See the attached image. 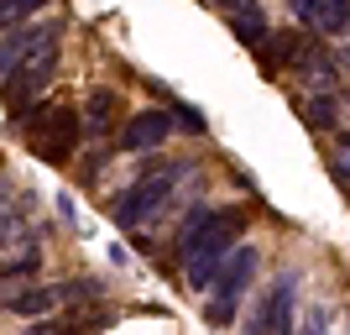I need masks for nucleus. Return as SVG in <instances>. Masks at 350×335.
I'll return each instance as SVG.
<instances>
[{"instance_id": "nucleus-22", "label": "nucleus", "mask_w": 350, "mask_h": 335, "mask_svg": "<svg viewBox=\"0 0 350 335\" xmlns=\"http://www.w3.org/2000/svg\"><path fill=\"white\" fill-rule=\"evenodd\" d=\"M340 69H350V42H345V47H340Z\"/></svg>"}, {"instance_id": "nucleus-5", "label": "nucleus", "mask_w": 350, "mask_h": 335, "mask_svg": "<svg viewBox=\"0 0 350 335\" xmlns=\"http://www.w3.org/2000/svg\"><path fill=\"white\" fill-rule=\"evenodd\" d=\"M314 37H350V0H288Z\"/></svg>"}, {"instance_id": "nucleus-2", "label": "nucleus", "mask_w": 350, "mask_h": 335, "mask_svg": "<svg viewBox=\"0 0 350 335\" xmlns=\"http://www.w3.org/2000/svg\"><path fill=\"white\" fill-rule=\"evenodd\" d=\"M193 162H146V173L136 178V184H126V189L110 199V215H116V225H142V220H152L167 204V194H173V184L183 173H189Z\"/></svg>"}, {"instance_id": "nucleus-16", "label": "nucleus", "mask_w": 350, "mask_h": 335, "mask_svg": "<svg viewBox=\"0 0 350 335\" xmlns=\"http://www.w3.org/2000/svg\"><path fill=\"white\" fill-rule=\"evenodd\" d=\"M209 220H215V210H209V204H199V210H193V215L183 220V225H178V251L189 247V241H193V236H199V231H204Z\"/></svg>"}, {"instance_id": "nucleus-4", "label": "nucleus", "mask_w": 350, "mask_h": 335, "mask_svg": "<svg viewBox=\"0 0 350 335\" xmlns=\"http://www.w3.org/2000/svg\"><path fill=\"white\" fill-rule=\"evenodd\" d=\"M53 69H58V42L37 47V53H31V58L16 69V79L5 84V105H11L16 116H27V105L47 95V84H53Z\"/></svg>"}, {"instance_id": "nucleus-19", "label": "nucleus", "mask_w": 350, "mask_h": 335, "mask_svg": "<svg viewBox=\"0 0 350 335\" xmlns=\"http://www.w3.org/2000/svg\"><path fill=\"white\" fill-rule=\"evenodd\" d=\"M219 5H225L230 16H262V5H256V0H219Z\"/></svg>"}, {"instance_id": "nucleus-12", "label": "nucleus", "mask_w": 350, "mask_h": 335, "mask_svg": "<svg viewBox=\"0 0 350 335\" xmlns=\"http://www.w3.org/2000/svg\"><path fill=\"white\" fill-rule=\"evenodd\" d=\"M278 293H282V277L267 293H256V304L246 314V335H272V325H278Z\"/></svg>"}, {"instance_id": "nucleus-11", "label": "nucleus", "mask_w": 350, "mask_h": 335, "mask_svg": "<svg viewBox=\"0 0 350 335\" xmlns=\"http://www.w3.org/2000/svg\"><path fill=\"white\" fill-rule=\"evenodd\" d=\"M304 47H308L304 32H272L262 42V58H267V69H293V63L304 58Z\"/></svg>"}, {"instance_id": "nucleus-6", "label": "nucleus", "mask_w": 350, "mask_h": 335, "mask_svg": "<svg viewBox=\"0 0 350 335\" xmlns=\"http://www.w3.org/2000/svg\"><path fill=\"white\" fill-rule=\"evenodd\" d=\"M47 42H58V27H42V32H5L0 37V89L16 79V69L37 53V47H47Z\"/></svg>"}, {"instance_id": "nucleus-21", "label": "nucleus", "mask_w": 350, "mask_h": 335, "mask_svg": "<svg viewBox=\"0 0 350 335\" xmlns=\"http://www.w3.org/2000/svg\"><path fill=\"white\" fill-rule=\"evenodd\" d=\"M27 335H63V330H53V325H37V330H27Z\"/></svg>"}, {"instance_id": "nucleus-20", "label": "nucleus", "mask_w": 350, "mask_h": 335, "mask_svg": "<svg viewBox=\"0 0 350 335\" xmlns=\"http://www.w3.org/2000/svg\"><path fill=\"white\" fill-rule=\"evenodd\" d=\"M304 335H324V320H319V314H314V320H308V330Z\"/></svg>"}, {"instance_id": "nucleus-17", "label": "nucleus", "mask_w": 350, "mask_h": 335, "mask_svg": "<svg viewBox=\"0 0 350 335\" xmlns=\"http://www.w3.org/2000/svg\"><path fill=\"white\" fill-rule=\"evenodd\" d=\"M173 121H178V132H189V136H204V132H209V126H204V116H199L193 105H183V100L173 105Z\"/></svg>"}, {"instance_id": "nucleus-3", "label": "nucleus", "mask_w": 350, "mask_h": 335, "mask_svg": "<svg viewBox=\"0 0 350 335\" xmlns=\"http://www.w3.org/2000/svg\"><path fill=\"white\" fill-rule=\"evenodd\" d=\"M256 267H262V251H256V247H235V251H230V262L219 267V277H215L209 325H230V314H235V304L246 299L251 277H256Z\"/></svg>"}, {"instance_id": "nucleus-1", "label": "nucleus", "mask_w": 350, "mask_h": 335, "mask_svg": "<svg viewBox=\"0 0 350 335\" xmlns=\"http://www.w3.org/2000/svg\"><path fill=\"white\" fill-rule=\"evenodd\" d=\"M241 231H246V210H241V204H230V210H215V220H209L204 231H199L189 247L178 251V257H183V277H189L193 293H204L209 283L219 277V267L230 262V251H235V241H241Z\"/></svg>"}, {"instance_id": "nucleus-8", "label": "nucleus", "mask_w": 350, "mask_h": 335, "mask_svg": "<svg viewBox=\"0 0 350 335\" xmlns=\"http://www.w3.org/2000/svg\"><path fill=\"white\" fill-rule=\"evenodd\" d=\"M73 136H79V116H73V110H47V126L31 132V147H37L47 162H63L68 147H73Z\"/></svg>"}, {"instance_id": "nucleus-9", "label": "nucleus", "mask_w": 350, "mask_h": 335, "mask_svg": "<svg viewBox=\"0 0 350 335\" xmlns=\"http://www.w3.org/2000/svg\"><path fill=\"white\" fill-rule=\"evenodd\" d=\"M293 73H298V79H304V84L314 89V95H335V84H340V63L329 58V47H324V42H314V37H308L304 58L293 63Z\"/></svg>"}, {"instance_id": "nucleus-18", "label": "nucleus", "mask_w": 350, "mask_h": 335, "mask_svg": "<svg viewBox=\"0 0 350 335\" xmlns=\"http://www.w3.org/2000/svg\"><path fill=\"white\" fill-rule=\"evenodd\" d=\"M329 168H335V178H345V184H350V132L340 136V147L329 152Z\"/></svg>"}, {"instance_id": "nucleus-15", "label": "nucleus", "mask_w": 350, "mask_h": 335, "mask_svg": "<svg viewBox=\"0 0 350 335\" xmlns=\"http://www.w3.org/2000/svg\"><path fill=\"white\" fill-rule=\"evenodd\" d=\"M53 0H0V32H21L37 11H47Z\"/></svg>"}, {"instance_id": "nucleus-7", "label": "nucleus", "mask_w": 350, "mask_h": 335, "mask_svg": "<svg viewBox=\"0 0 350 335\" xmlns=\"http://www.w3.org/2000/svg\"><path fill=\"white\" fill-rule=\"evenodd\" d=\"M173 126H178L173 110H142V116L126 121V132H120V147H126V152H152V147L167 142V132H173Z\"/></svg>"}, {"instance_id": "nucleus-14", "label": "nucleus", "mask_w": 350, "mask_h": 335, "mask_svg": "<svg viewBox=\"0 0 350 335\" xmlns=\"http://www.w3.org/2000/svg\"><path fill=\"white\" fill-rule=\"evenodd\" d=\"M304 121L314 126V132H335L340 126V100L335 95H308L304 100Z\"/></svg>"}, {"instance_id": "nucleus-13", "label": "nucleus", "mask_w": 350, "mask_h": 335, "mask_svg": "<svg viewBox=\"0 0 350 335\" xmlns=\"http://www.w3.org/2000/svg\"><path fill=\"white\" fill-rule=\"evenodd\" d=\"M0 304L11 309V314H47V309L58 304V288H21V293H5Z\"/></svg>"}, {"instance_id": "nucleus-10", "label": "nucleus", "mask_w": 350, "mask_h": 335, "mask_svg": "<svg viewBox=\"0 0 350 335\" xmlns=\"http://www.w3.org/2000/svg\"><path fill=\"white\" fill-rule=\"evenodd\" d=\"M79 126H84V136H110V132L120 126V95H116V89H105V84L89 89Z\"/></svg>"}]
</instances>
